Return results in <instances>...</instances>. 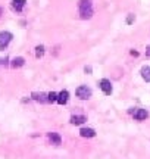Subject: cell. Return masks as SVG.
I'll return each mask as SVG.
<instances>
[{"mask_svg":"<svg viewBox=\"0 0 150 159\" xmlns=\"http://www.w3.org/2000/svg\"><path fill=\"white\" fill-rule=\"evenodd\" d=\"M80 15L82 19H90L93 16V3L91 0H80L78 3Z\"/></svg>","mask_w":150,"mask_h":159,"instance_id":"cell-1","label":"cell"},{"mask_svg":"<svg viewBox=\"0 0 150 159\" xmlns=\"http://www.w3.org/2000/svg\"><path fill=\"white\" fill-rule=\"evenodd\" d=\"M13 35L9 31H0V50H5L7 44L11 43V40Z\"/></svg>","mask_w":150,"mask_h":159,"instance_id":"cell-2","label":"cell"},{"mask_svg":"<svg viewBox=\"0 0 150 159\" xmlns=\"http://www.w3.org/2000/svg\"><path fill=\"white\" fill-rule=\"evenodd\" d=\"M75 94H77V97L86 100V99H88V97L91 96V90H90L87 85H80V87L77 89V91H75Z\"/></svg>","mask_w":150,"mask_h":159,"instance_id":"cell-3","label":"cell"},{"mask_svg":"<svg viewBox=\"0 0 150 159\" xmlns=\"http://www.w3.org/2000/svg\"><path fill=\"white\" fill-rule=\"evenodd\" d=\"M47 139H49V142L55 144V146H58L62 143V137L59 136L58 133H55V131H50V133H47Z\"/></svg>","mask_w":150,"mask_h":159,"instance_id":"cell-4","label":"cell"},{"mask_svg":"<svg viewBox=\"0 0 150 159\" xmlns=\"http://www.w3.org/2000/svg\"><path fill=\"white\" fill-rule=\"evenodd\" d=\"M133 116H134V119H137V121H144V119L149 116V112H147L146 109H135L133 112Z\"/></svg>","mask_w":150,"mask_h":159,"instance_id":"cell-5","label":"cell"},{"mask_svg":"<svg viewBox=\"0 0 150 159\" xmlns=\"http://www.w3.org/2000/svg\"><path fill=\"white\" fill-rule=\"evenodd\" d=\"M100 89L103 90V93L104 94H112V84H110V81L109 80H106V78H103L102 81H100Z\"/></svg>","mask_w":150,"mask_h":159,"instance_id":"cell-6","label":"cell"},{"mask_svg":"<svg viewBox=\"0 0 150 159\" xmlns=\"http://www.w3.org/2000/svg\"><path fill=\"white\" fill-rule=\"evenodd\" d=\"M31 97L34 99L35 102H40V103H49V99H47V94L46 93H38V91H34L33 94H31Z\"/></svg>","mask_w":150,"mask_h":159,"instance_id":"cell-7","label":"cell"},{"mask_svg":"<svg viewBox=\"0 0 150 159\" xmlns=\"http://www.w3.org/2000/svg\"><path fill=\"white\" fill-rule=\"evenodd\" d=\"M68 99H69V93H68L66 90H62L58 94V103L59 105H66Z\"/></svg>","mask_w":150,"mask_h":159,"instance_id":"cell-8","label":"cell"},{"mask_svg":"<svg viewBox=\"0 0 150 159\" xmlns=\"http://www.w3.org/2000/svg\"><path fill=\"white\" fill-rule=\"evenodd\" d=\"M87 121V118L84 115H74V116H71V124L72 125H81L84 124Z\"/></svg>","mask_w":150,"mask_h":159,"instance_id":"cell-9","label":"cell"},{"mask_svg":"<svg viewBox=\"0 0 150 159\" xmlns=\"http://www.w3.org/2000/svg\"><path fill=\"white\" fill-rule=\"evenodd\" d=\"M25 3H27V0H12V7L16 12H21L24 9Z\"/></svg>","mask_w":150,"mask_h":159,"instance_id":"cell-10","label":"cell"},{"mask_svg":"<svg viewBox=\"0 0 150 159\" xmlns=\"http://www.w3.org/2000/svg\"><path fill=\"white\" fill-rule=\"evenodd\" d=\"M24 63H25V59L21 56H18L11 62V66L12 68H21V66H24Z\"/></svg>","mask_w":150,"mask_h":159,"instance_id":"cell-11","label":"cell"},{"mask_svg":"<svg viewBox=\"0 0 150 159\" xmlns=\"http://www.w3.org/2000/svg\"><path fill=\"white\" fill-rule=\"evenodd\" d=\"M80 136L81 137H94L96 136V131L93 130V128H81Z\"/></svg>","mask_w":150,"mask_h":159,"instance_id":"cell-12","label":"cell"},{"mask_svg":"<svg viewBox=\"0 0 150 159\" xmlns=\"http://www.w3.org/2000/svg\"><path fill=\"white\" fill-rule=\"evenodd\" d=\"M140 74H141V77H143V80H144L146 83H149L150 81V66H143L141 71H140Z\"/></svg>","mask_w":150,"mask_h":159,"instance_id":"cell-13","label":"cell"},{"mask_svg":"<svg viewBox=\"0 0 150 159\" xmlns=\"http://www.w3.org/2000/svg\"><path fill=\"white\" fill-rule=\"evenodd\" d=\"M47 99H49V103H53V102H58V94L55 91H50L47 94Z\"/></svg>","mask_w":150,"mask_h":159,"instance_id":"cell-14","label":"cell"},{"mask_svg":"<svg viewBox=\"0 0 150 159\" xmlns=\"http://www.w3.org/2000/svg\"><path fill=\"white\" fill-rule=\"evenodd\" d=\"M43 55H44V46H37L35 47V56L41 57Z\"/></svg>","mask_w":150,"mask_h":159,"instance_id":"cell-15","label":"cell"},{"mask_svg":"<svg viewBox=\"0 0 150 159\" xmlns=\"http://www.w3.org/2000/svg\"><path fill=\"white\" fill-rule=\"evenodd\" d=\"M134 19H135V16H134L133 13H130V15H128V18H127V24H133Z\"/></svg>","mask_w":150,"mask_h":159,"instance_id":"cell-16","label":"cell"},{"mask_svg":"<svg viewBox=\"0 0 150 159\" xmlns=\"http://www.w3.org/2000/svg\"><path fill=\"white\" fill-rule=\"evenodd\" d=\"M2 65H7V57H5V59H0V66H2Z\"/></svg>","mask_w":150,"mask_h":159,"instance_id":"cell-17","label":"cell"},{"mask_svg":"<svg viewBox=\"0 0 150 159\" xmlns=\"http://www.w3.org/2000/svg\"><path fill=\"white\" fill-rule=\"evenodd\" d=\"M84 72H86V74H91V66H86V68H84Z\"/></svg>","mask_w":150,"mask_h":159,"instance_id":"cell-18","label":"cell"},{"mask_svg":"<svg viewBox=\"0 0 150 159\" xmlns=\"http://www.w3.org/2000/svg\"><path fill=\"white\" fill-rule=\"evenodd\" d=\"M131 55H133V56H139V52H135V50H131Z\"/></svg>","mask_w":150,"mask_h":159,"instance_id":"cell-19","label":"cell"},{"mask_svg":"<svg viewBox=\"0 0 150 159\" xmlns=\"http://www.w3.org/2000/svg\"><path fill=\"white\" fill-rule=\"evenodd\" d=\"M146 55H147V56H150V47H147V49H146Z\"/></svg>","mask_w":150,"mask_h":159,"instance_id":"cell-20","label":"cell"},{"mask_svg":"<svg viewBox=\"0 0 150 159\" xmlns=\"http://www.w3.org/2000/svg\"><path fill=\"white\" fill-rule=\"evenodd\" d=\"M2 13H3V9H2V7H0V16H2Z\"/></svg>","mask_w":150,"mask_h":159,"instance_id":"cell-21","label":"cell"}]
</instances>
